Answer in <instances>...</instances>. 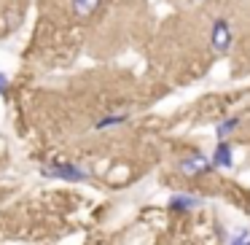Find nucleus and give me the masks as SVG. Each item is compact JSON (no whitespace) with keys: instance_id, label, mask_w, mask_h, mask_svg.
<instances>
[{"instance_id":"f257e3e1","label":"nucleus","mask_w":250,"mask_h":245,"mask_svg":"<svg viewBox=\"0 0 250 245\" xmlns=\"http://www.w3.org/2000/svg\"><path fill=\"white\" fill-rule=\"evenodd\" d=\"M231 41H234L231 24H229L226 19H215V22H212V30H210V46H212V51L226 54V51L231 49Z\"/></svg>"},{"instance_id":"f03ea898","label":"nucleus","mask_w":250,"mask_h":245,"mask_svg":"<svg viewBox=\"0 0 250 245\" xmlns=\"http://www.w3.org/2000/svg\"><path fill=\"white\" fill-rule=\"evenodd\" d=\"M43 175L46 178L73 180V183H83V180L89 178V175L83 173L81 167H76V164H49V167H43Z\"/></svg>"},{"instance_id":"7ed1b4c3","label":"nucleus","mask_w":250,"mask_h":245,"mask_svg":"<svg viewBox=\"0 0 250 245\" xmlns=\"http://www.w3.org/2000/svg\"><path fill=\"white\" fill-rule=\"evenodd\" d=\"M212 164H215V167H223V170L231 167V164H234V156H231V143L218 140V146H215V159H212Z\"/></svg>"},{"instance_id":"20e7f679","label":"nucleus","mask_w":250,"mask_h":245,"mask_svg":"<svg viewBox=\"0 0 250 245\" xmlns=\"http://www.w3.org/2000/svg\"><path fill=\"white\" fill-rule=\"evenodd\" d=\"M202 200L194 194H175L172 200H169V207L172 210H194V207H199Z\"/></svg>"},{"instance_id":"39448f33","label":"nucleus","mask_w":250,"mask_h":245,"mask_svg":"<svg viewBox=\"0 0 250 245\" xmlns=\"http://www.w3.org/2000/svg\"><path fill=\"white\" fill-rule=\"evenodd\" d=\"M100 6H103V0H70V8L76 17H92Z\"/></svg>"},{"instance_id":"423d86ee","label":"nucleus","mask_w":250,"mask_h":245,"mask_svg":"<svg viewBox=\"0 0 250 245\" xmlns=\"http://www.w3.org/2000/svg\"><path fill=\"white\" fill-rule=\"evenodd\" d=\"M210 167L212 164L205 159V154H194V156L180 162V170H183V173H199V170H210Z\"/></svg>"},{"instance_id":"0eeeda50","label":"nucleus","mask_w":250,"mask_h":245,"mask_svg":"<svg viewBox=\"0 0 250 245\" xmlns=\"http://www.w3.org/2000/svg\"><path fill=\"white\" fill-rule=\"evenodd\" d=\"M239 127V116H229V119H223L221 124L215 127V135H218V140H223L226 135H231L234 130Z\"/></svg>"},{"instance_id":"6e6552de","label":"nucleus","mask_w":250,"mask_h":245,"mask_svg":"<svg viewBox=\"0 0 250 245\" xmlns=\"http://www.w3.org/2000/svg\"><path fill=\"white\" fill-rule=\"evenodd\" d=\"M126 121V113H119V116H105V119H100L97 124H94V130H108V127H119Z\"/></svg>"},{"instance_id":"1a4fd4ad","label":"nucleus","mask_w":250,"mask_h":245,"mask_svg":"<svg viewBox=\"0 0 250 245\" xmlns=\"http://www.w3.org/2000/svg\"><path fill=\"white\" fill-rule=\"evenodd\" d=\"M6 92H8V76L0 73V94H6Z\"/></svg>"},{"instance_id":"9d476101","label":"nucleus","mask_w":250,"mask_h":245,"mask_svg":"<svg viewBox=\"0 0 250 245\" xmlns=\"http://www.w3.org/2000/svg\"><path fill=\"white\" fill-rule=\"evenodd\" d=\"M245 240H248V232H242V234H237V237H234V243L231 245H242Z\"/></svg>"},{"instance_id":"9b49d317","label":"nucleus","mask_w":250,"mask_h":245,"mask_svg":"<svg viewBox=\"0 0 250 245\" xmlns=\"http://www.w3.org/2000/svg\"><path fill=\"white\" fill-rule=\"evenodd\" d=\"M242 245H250V243H248V240H245V243H242Z\"/></svg>"},{"instance_id":"f8f14e48","label":"nucleus","mask_w":250,"mask_h":245,"mask_svg":"<svg viewBox=\"0 0 250 245\" xmlns=\"http://www.w3.org/2000/svg\"><path fill=\"white\" fill-rule=\"evenodd\" d=\"M191 3H194V0H191Z\"/></svg>"}]
</instances>
